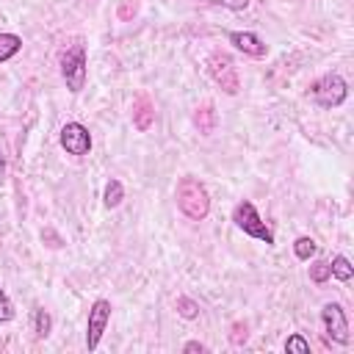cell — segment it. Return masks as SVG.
I'll return each instance as SVG.
<instances>
[{
    "label": "cell",
    "mask_w": 354,
    "mask_h": 354,
    "mask_svg": "<svg viewBox=\"0 0 354 354\" xmlns=\"http://www.w3.org/2000/svg\"><path fill=\"white\" fill-rule=\"evenodd\" d=\"M321 321H324V332H326L329 340H335L340 346H348V340H351V335H348V318H346V313H343L340 304H335V301L324 304Z\"/></svg>",
    "instance_id": "8"
},
{
    "label": "cell",
    "mask_w": 354,
    "mask_h": 354,
    "mask_svg": "<svg viewBox=\"0 0 354 354\" xmlns=\"http://www.w3.org/2000/svg\"><path fill=\"white\" fill-rule=\"evenodd\" d=\"M207 72H210V77L221 86V91L224 94H238V88H241V80H238V69H235V64H232V58L227 55V53H210V58H207Z\"/></svg>",
    "instance_id": "5"
},
{
    "label": "cell",
    "mask_w": 354,
    "mask_h": 354,
    "mask_svg": "<svg viewBox=\"0 0 354 354\" xmlns=\"http://www.w3.org/2000/svg\"><path fill=\"white\" fill-rule=\"evenodd\" d=\"M310 97L321 105V108H337L346 102L348 97V83L337 75V72H326L321 75L313 86H310Z\"/></svg>",
    "instance_id": "4"
},
{
    "label": "cell",
    "mask_w": 354,
    "mask_h": 354,
    "mask_svg": "<svg viewBox=\"0 0 354 354\" xmlns=\"http://www.w3.org/2000/svg\"><path fill=\"white\" fill-rule=\"evenodd\" d=\"M183 351H185V354H194V351L202 354V351H207V348H205V343H199V340H188V343L183 346Z\"/></svg>",
    "instance_id": "24"
},
{
    "label": "cell",
    "mask_w": 354,
    "mask_h": 354,
    "mask_svg": "<svg viewBox=\"0 0 354 354\" xmlns=\"http://www.w3.org/2000/svg\"><path fill=\"white\" fill-rule=\"evenodd\" d=\"M213 119H216V116H213V108H210V105H202V108L196 111V127H199L205 136L213 133Z\"/></svg>",
    "instance_id": "17"
},
{
    "label": "cell",
    "mask_w": 354,
    "mask_h": 354,
    "mask_svg": "<svg viewBox=\"0 0 354 354\" xmlns=\"http://www.w3.org/2000/svg\"><path fill=\"white\" fill-rule=\"evenodd\" d=\"M61 77L72 94L83 91V86H86V47L80 41L69 44L61 53Z\"/></svg>",
    "instance_id": "3"
},
{
    "label": "cell",
    "mask_w": 354,
    "mask_h": 354,
    "mask_svg": "<svg viewBox=\"0 0 354 354\" xmlns=\"http://www.w3.org/2000/svg\"><path fill=\"white\" fill-rule=\"evenodd\" d=\"M50 329H53L50 313H47L44 307H36V310H33V332H36V337H47Z\"/></svg>",
    "instance_id": "14"
},
{
    "label": "cell",
    "mask_w": 354,
    "mask_h": 354,
    "mask_svg": "<svg viewBox=\"0 0 354 354\" xmlns=\"http://www.w3.org/2000/svg\"><path fill=\"white\" fill-rule=\"evenodd\" d=\"M285 351H288V354H310V343H307L304 335L293 332V335L285 340Z\"/></svg>",
    "instance_id": "16"
},
{
    "label": "cell",
    "mask_w": 354,
    "mask_h": 354,
    "mask_svg": "<svg viewBox=\"0 0 354 354\" xmlns=\"http://www.w3.org/2000/svg\"><path fill=\"white\" fill-rule=\"evenodd\" d=\"M329 271H332V277L340 279V282H348V279L354 277V266H351V260H348L346 254H335L332 263H329Z\"/></svg>",
    "instance_id": "12"
},
{
    "label": "cell",
    "mask_w": 354,
    "mask_h": 354,
    "mask_svg": "<svg viewBox=\"0 0 354 354\" xmlns=\"http://www.w3.org/2000/svg\"><path fill=\"white\" fill-rule=\"evenodd\" d=\"M210 3H216L221 8H230V11H243L249 6V0H210Z\"/></svg>",
    "instance_id": "22"
},
{
    "label": "cell",
    "mask_w": 354,
    "mask_h": 354,
    "mask_svg": "<svg viewBox=\"0 0 354 354\" xmlns=\"http://www.w3.org/2000/svg\"><path fill=\"white\" fill-rule=\"evenodd\" d=\"M227 41L235 50H241L243 55H252V58H266V53H268V44L257 33H252V30H230Z\"/></svg>",
    "instance_id": "9"
},
{
    "label": "cell",
    "mask_w": 354,
    "mask_h": 354,
    "mask_svg": "<svg viewBox=\"0 0 354 354\" xmlns=\"http://www.w3.org/2000/svg\"><path fill=\"white\" fill-rule=\"evenodd\" d=\"M329 277H332V271H329V263H326V260H315V263L310 266V279H313L315 285H324Z\"/></svg>",
    "instance_id": "18"
},
{
    "label": "cell",
    "mask_w": 354,
    "mask_h": 354,
    "mask_svg": "<svg viewBox=\"0 0 354 354\" xmlns=\"http://www.w3.org/2000/svg\"><path fill=\"white\" fill-rule=\"evenodd\" d=\"M111 321V301L108 299H97L88 310V324H86V348L94 351L102 340V332L108 329Z\"/></svg>",
    "instance_id": "7"
},
{
    "label": "cell",
    "mask_w": 354,
    "mask_h": 354,
    "mask_svg": "<svg viewBox=\"0 0 354 354\" xmlns=\"http://www.w3.org/2000/svg\"><path fill=\"white\" fill-rule=\"evenodd\" d=\"M152 122H155V108H152V102H149V97H138L136 102H133V124H136V130H149L152 127Z\"/></svg>",
    "instance_id": "10"
},
{
    "label": "cell",
    "mask_w": 354,
    "mask_h": 354,
    "mask_svg": "<svg viewBox=\"0 0 354 354\" xmlns=\"http://www.w3.org/2000/svg\"><path fill=\"white\" fill-rule=\"evenodd\" d=\"M136 11H138V0H122L119 3V19H133Z\"/></svg>",
    "instance_id": "21"
},
{
    "label": "cell",
    "mask_w": 354,
    "mask_h": 354,
    "mask_svg": "<svg viewBox=\"0 0 354 354\" xmlns=\"http://www.w3.org/2000/svg\"><path fill=\"white\" fill-rule=\"evenodd\" d=\"M174 199H177L180 213H183L185 218H191V221H202V218H207V213H210V194H207V188H205L196 177H191V174H185V177L177 180Z\"/></svg>",
    "instance_id": "1"
},
{
    "label": "cell",
    "mask_w": 354,
    "mask_h": 354,
    "mask_svg": "<svg viewBox=\"0 0 354 354\" xmlns=\"http://www.w3.org/2000/svg\"><path fill=\"white\" fill-rule=\"evenodd\" d=\"M22 50V39L17 33H0V64L11 61Z\"/></svg>",
    "instance_id": "11"
},
{
    "label": "cell",
    "mask_w": 354,
    "mask_h": 354,
    "mask_svg": "<svg viewBox=\"0 0 354 354\" xmlns=\"http://www.w3.org/2000/svg\"><path fill=\"white\" fill-rule=\"evenodd\" d=\"M232 221H235L238 230H243V235H249V238H254V241H263L266 246H274V232L268 230V224L260 218L257 207H254L249 199H243V202L235 205Z\"/></svg>",
    "instance_id": "2"
},
{
    "label": "cell",
    "mask_w": 354,
    "mask_h": 354,
    "mask_svg": "<svg viewBox=\"0 0 354 354\" xmlns=\"http://www.w3.org/2000/svg\"><path fill=\"white\" fill-rule=\"evenodd\" d=\"M315 252H318V243H315L310 235H301V238H296V243H293V254H296L299 260H310Z\"/></svg>",
    "instance_id": "15"
},
{
    "label": "cell",
    "mask_w": 354,
    "mask_h": 354,
    "mask_svg": "<svg viewBox=\"0 0 354 354\" xmlns=\"http://www.w3.org/2000/svg\"><path fill=\"white\" fill-rule=\"evenodd\" d=\"M14 318V301L8 299V293L0 288V324H6V321H11Z\"/></svg>",
    "instance_id": "20"
},
{
    "label": "cell",
    "mask_w": 354,
    "mask_h": 354,
    "mask_svg": "<svg viewBox=\"0 0 354 354\" xmlns=\"http://www.w3.org/2000/svg\"><path fill=\"white\" fill-rule=\"evenodd\" d=\"M230 340H232V346H241V343H246V324H235V326H232V335H230Z\"/></svg>",
    "instance_id": "23"
},
{
    "label": "cell",
    "mask_w": 354,
    "mask_h": 354,
    "mask_svg": "<svg viewBox=\"0 0 354 354\" xmlns=\"http://www.w3.org/2000/svg\"><path fill=\"white\" fill-rule=\"evenodd\" d=\"M58 141H61V147H64L69 155H75V158H86V155L91 152V133H88V127L80 124V122H66V124L61 127V133H58Z\"/></svg>",
    "instance_id": "6"
},
{
    "label": "cell",
    "mask_w": 354,
    "mask_h": 354,
    "mask_svg": "<svg viewBox=\"0 0 354 354\" xmlns=\"http://www.w3.org/2000/svg\"><path fill=\"white\" fill-rule=\"evenodd\" d=\"M177 313H180L183 318H188V321H191V318H196V315H199V304H196L194 299H188V296H180V299H177Z\"/></svg>",
    "instance_id": "19"
},
{
    "label": "cell",
    "mask_w": 354,
    "mask_h": 354,
    "mask_svg": "<svg viewBox=\"0 0 354 354\" xmlns=\"http://www.w3.org/2000/svg\"><path fill=\"white\" fill-rule=\"evenodd\" d=\"M6 171V158H3V152H0V174Z\"/></svg>",
    "instance_id": "25"
},
{
    "label": "cell",
    "mask_w": 354,
    "mask_h": 354,
    "mask_svg": "<svg viewBox=\"0 0 354 354\" xmlns=\"http://www.w3.org/2000/svg\"><path fill=\"white\" fill-rule=\"evenodd\" d=\"M122 199H124V188H122V183H119L116 177H113V180H108L105 194H102L105 207H119V205H122Z\"/></svg>",
    "instance_id": "13"
}]
</instances>
